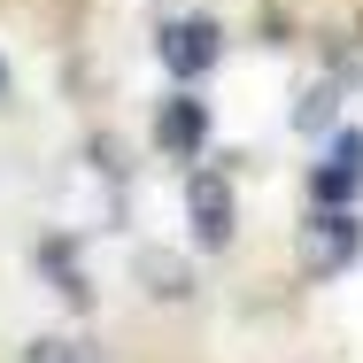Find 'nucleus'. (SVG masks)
<instances>
[{
	"instance_id": "obj_5",
	"label": "nucleus",
	"mask_w": 363,
	"mask_h": 363,
	"mask_svg": "<svg viewBox=\"0 0 363 363\" xmlns=\"http://www.w3.org/2000/svg\"><path fill=\"white\" fill-rule=\"evenodd\" d=\"M155 147H162L170 162H194V155L209 147V101H194V93H170V101L155 108Z\"/></svg>"
},
{
	"instance_id": "obj_1",
	"label": "nucleus",
	"mask_w": 363,
	"mask_h": 363,
	"mask_svg": "<svg viewBox=\"0 0 363 363\" xmlns=\"http://www.w3.org/2000/svg\"><path fill=\"white\" fill-rule=\"evenodd\" d=\"M155 55H162V70L178 77V85H194V77H209L224 62V23L217 16H170L155 31Z\"/></svg>"
},
{
	"instance_id": "obj_6",
	"label": "nucleus",
	"mask_w": 363,
	"mask_h": 363,
	"mask_svg": "<svg viewBox=\"0 0 363 363\" xmlns=\"http://www.w3.org/2000/svg\"><path fill=\"white\" fill-rule=\"evenodd\" d=\"M39 271L62 286V301H77V309L93 301V279H85V263H77V240H47V247H39Z\"/></svg>"
},
{
	"instance_id": "obj_8",
	"label": "nucleus",
	"mask_w": 363,
	"mask_h": 363,
	"mask_svg": "<svg viewBox=\"0 0 363 363\" xmlns=\"http://www.w3.org/2000/svg\"><path fill=\"white\" fill-rule=\"evenodd\" d=\"M333 116H340V93H333V85H309V93L294 101V132H309V140L333 132Z\"/></svg>"
},
{
	"instance_id": "obj_4",
	"label": "nucleus",
	"mask_w": 363,
	"mask_h": 363,
	"mask_svg": "<svg viewBox=\"0 0 363 363\" xmlns=\"http://www.w3.org/2000/svg\"><path fill=\"white\" fill-rule=\"evenodd\" d=\"M186 217H194V240L201 247H224L232 240L240 209H232V178L224 170H186Z\"/></svg>"
},
{
	"instance_id": "obj_9",
	"label": "nucleus",
	"mask_w": 363,
	"mask_h": 363,
	"mask_svg": "<svg viewBox=\"0 0 363 363\" xmlns=\"http://www.w3.org/2000/svg\"><path fill=\"white\" fill-rule=\"evenodd\" d=\"M23 363H85V348H77V340H31Z\"/></svg>"
},
{
	"instance_id": "obj_10",
	"label": "nucleus",
	"mask_w": 363,
	"mask_h": 363,
	"mask_svg": "<svg viewBox=\"0 0 363 363\" xmlns=\"http://www.w3.org/2000/svg\"><path fill=\"white\" fill-rule=\"evenodd\" d=\"M0 85H8V70H0Z\"/></svg>"
},
{
	"instance_id": "obj_7",
	"label": "nucleus",
	"mask_w": 363,
	"mask_h": 363,
	"mask_svg": "<svg viewBox=\"0 0 363 363\" xmlns=\"http://www.w3.org/2000/svg\"><path fill=\"white\" fill-rule=\"evenodd\" d=\"M140 279H147L155 301H186V294H194V271H186L178 255H162V247H147V255H140Z\"/></svg>"
},
{
	"instance_id": "obj_2",
	"label": "nucleus",
	"mask_w": 363,
	"mask_h": 363,
	"mask_svg": "<svg viewBox=\"0 0 363 363\" xmlns=\"http://www.w3.org/2000/svg\"><path fill=\"white\" fill-rule=\"evenodd\" d=\"M356 255H363V217L356 209H317V217L301 224V263H309V279H340Z\"/></svg>"
},
{
	"instance_id": "obj_3",
	"label": "nucleus",
	"mask_w": 363,
	"mask_h": 363,
	"mask_svg": "<svg viewBox=\"0 0 363 363\" xmlns=\"http://www.w3.org/2000/svg\"><path fill=\"white\" fill-rule=\"evenodd\" d=\"M363 201V132H340L325 162H309V209H356Z\"/></svg>"
}]
</instances>
